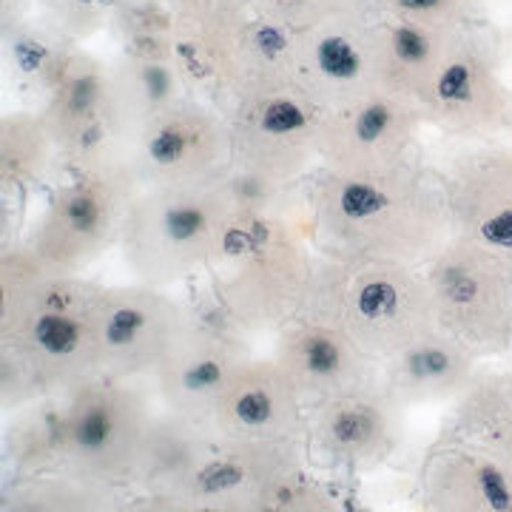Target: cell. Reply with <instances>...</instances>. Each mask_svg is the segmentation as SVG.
<instances>
[{
  "mask_svg": "<svg viewBox=\"0 0 512 512\" xmlns=\"http://www.w3.org/2000/svg\"><path fill=\"white\" fill-rule=\"evenodd\" d=\"M316 251L345 262L427 268L453 239L441 168L416 160L370 168H319L308 188Z\"/></svg>",
  "mask_w": 512,
  "mask_h": 512,
  "instance_id": "1",
  "label": "cell"
},
{
  "mask_svg": "<svg viewBox=\"0 0 512 512\" xmlns=\"http://www.w3.org/2000/svg\"><path fill=\"white\" fill-rule=\"evenodd\" d=\"M103 285L49 268L29 242H3L0 345L35 367L52 396L97 376V299Z\"/></svg>",
  "mask_w": 512,
  "mask_h": 512,
  "instance_id": "2",
  "label": "cell"
},
{
  "mask_svg": "<svg viewBox=\"0 0 512 512\" xmlns=\"http://www.w3.org/2000/svg\"><path fill=\"white\" fill-rule=\"evenodd\" d=\"M313 259L308 200L302 208H231L208 262V285L248 336L276 333L299 316Z\"/></svg>",
  "mask_w": 512,
  "mask_h": 512,
  "instance_id": "3",
  "label": "cell"
},
{
  "mask_svg": "<svg viewBox=\"0 0 512 512\" xmlns=\"http://www.w3.org/2000/svg\"><path fill=\"white\" fill-rule=\"evenodd\" d=\"M231 211L222 180L194 188H143L128 208L120 254L134 282L177 285L208 271Z\"/></svg>",
  "mask_w": 512,
  "mask_h": 512,
  "instance_id": "4",
  "label": "cell"
},
{
  "mask_svg": "<svg viewBox=\"0 0 512 512\" xmlns=\"http://www.w3.org/2000/svg\"><path fill=\"white\" fill-rule=\"evenodd\" d=\"M151 379L97 373L66 396V467L63 473L103 484L134 487L143 439L154 413Z\"/></svg>",
  "mask_w": 512,
  "mask_h": 512,
  "instance_id": "5",
  "label": "cell"
},
{
  "mask_svg": "<svg viewBox=\"0 0 512 512\" xmlns=\"http://www.w3.org/2000/svg\"><path fill=\"white\" fill-rule=\"evenodd\" d=\"M436 325L478 359L512 350V256L453 237L427 268Z\"/></svg>",
  "mask_w": 512,
  "mask_h": 512,
  "instance_id": "6",
  "label": "cell"
},
{
  "mask_svg": "<svg viewBox=\"0 0 512 512\" xmlns=\"http://www.w3.org/2000/svg\"><path fill=\"white\" fill-rule=\"evenodd\" d=\"M143 188L134 160L74 174L49 197L26 242L49 268L83 274L120 242L128 208Z\"/></svg>",
  "mask_w": 512,
  "mask_h": 512,
  "instance_id": "7",
  "label": "cell"
},
{
  "mask_svg": "<svg viewBox=\"0 0 512 512\" xmlns=\"http://www.w3.org/2000/svg\"><path fill=\"white\" fill-rule=\"evenodd\" d=\"M424 123L458 140H487L510 126L512 92L495 37L464 20L419 100Z\"/></svg>",
  "mask_w": 512,
  "mask_h": 512,
  "instance_id": "8",
  "label": "cell"
},
{
  "mask_svg": "<svg viewBox=\"0 0 512 512\" xmlns=\"http://www.w3.org/2000/svg\"><path fill=\"white\" fill-rule=\"evenodd\" d=\"M336 325L379 365L410 348L439 328L424 268L350 262Z\"/></svg>",
  "mask_w": 512,
  "mask_h": 512,
  "instance_id": "9",
  "label": "cell"
},
{
  "mask_svg": "<svg viewBox=\"0 0 512 512\" xmlns=\"http://www.w3.org/2000/svg\"><path fill=\"white\" fill-rule=\"evenodd\" d=\"M305 439H220L177 493L146 495L143 510L262 512L282 478L305 470Z\"/></svg>",
  "mask_w": 512,
  "mask_h": 512,
  "instance_id": "10",
  "label": "cell"
},
{
  "mask_svg": "<svg viewBox=\"0 0 512 512\" xmlns=\"http://www.w3.org/2000/svg\"><path fill=\"white\" fill-rule=\"evenodd\" d=\"M231 128V168L293 188L319 163L325 111L299 89H274L239 100L225 114Z\"/></svg>",
  "mask_w": 512,
  "mask_h": 512,
  "instance_id": "11",
  "label": "cell"
},
{
  "mask_svg": "<svg viewBox=\"0 0 512 512\" xmlns=\"http://www.w3.org/2000/svg\"><path fill=\"white\" fill-rule=\"evenodd\" d=\"M131 160L148 188L217 183L231 168L228 117L200 97L183 94L143 128Z\"/></svg>",
  "mask_w": 512,
  "mask_h": 512,
  "instance_id": "12",
  "label": "cell"
},
{
  "mask_svg": "<svg viewBox=\"0 0 512 512\" xmlns=\"http://www.w3.org/2000/svg\"><path fill=\"white\" fill-rule=\"evenodd\" d=\"M185 330V308L146 282L103 285L97 299V370L117 379H154Z\"/></svg>",
  "mask_w": 512,
  "mask_h": 512,
  "instance_id": "13",
  "label": "cell"
},
{
  "mask_svg": "<svg viewBox=\"0 0 512 512\" xmlns=\"http://www.w3.org/2000/svg\"><path fill=\"white\" fill-rule=\"evenodd\" d=\"M402 416L404 407L387 393L379 373L308 404V453L330 470H376L402 441Z\"/></svg>",
  "mask_w": 512,
  "mask_h": 512,
  "instance_id": "14",
  "label": "cell"
},
{
  "mask_svg": "<svg viewBox=\"0 0 512 512\" xmlns=\"http://www.w3.org/2000/svg\"><path fill=\"white\" fill-rule=\"evenodd\" d=\"M57 157L74 174L131 160V146L114 126L109 100V63L80 49L55 94L43 103Z\"/></svg>",
  "mask_w": 512,
  "mask_h": 512,
  "instance_id": "15",
  "label": "cell"
},
{
  "mask_svg": "<svg viewBox=\"0 0 512 512\" xmlns=\"http://www.w3.org/2000/svg\"><path fill=\"white\" fill-rule=\"evenodd\" d=\"M293 86L322 111L382 92V20H345L293 35Z\"/></svg>",
  "mask_w": 512,
  "mask_h": 512,
  "instance_id": "16",
  "label": "cell"
},
{
  "mask_svg": "<svg viewBox=\"0 0 512 512\" xmlns=\"http://www.w3.org/2000/svg\"><path fill=\"white\" fill-rule=\"evenodd\" d=\"M174 66L188 94L220 109L256 23L251 0H171Z\"/></svg>",
  "mask_w": 512,
  "mask_h": 512,
  "instance_id": "17",
  "label": "cell"
},
{
  "mask_svg": "<svg viewBox=\"0 0 512 512\" xmlns=\"http://www.w3.org/2000/svg\"><path fill=\"white\" fill-rule=\"evenodd\" d=\"M424 114L416 103L373 92L342 109L325 111L319 128V165L333 171H370L413 160Z\"/></svg>",
  "mask_w": 512,
  "mask_h": 512,
  "instance_id": "18",
  "label": "cell"
},
{
  "mask_svg": "<svg viewBox=\"0 0 512 512\" xmlns=\"http://www.w3.org/2000/svg\"><path fill=\"white\" fill-rule=\"evenodd\" d=\"M453 237L512 256V146L476 143L441 168Z\"/></svg>",
  "mask_w": 512,
  "mask_h": 512,
  "instance_id": "19",
  "label": "cell"
},
{
  "mask_svg": "<svg viewBox=\"0 0 512 512\" xmlns=\"http://www.w3.org/2000/svg\"><path fill=\"white\" fill-rule=\"evenodd\" d=\"M211 427L220 439H305L308 402L274 356H245L222 390Z\"/></svg>",
  "mask_w": 512,
  "mask_h": 512,
  "instance_id": "20",
  "label": "cell"
},
{
  "mask_svg": "<svg viewBox=\"0 0 512 512\" xmlns=\"http://www.w3.org/2000/svg\"><path fill=\"white\" fill-rule=\"evenodd\" d=\"M416 487L421 510L512 512V476L507 467L450 430L424 450Z\"/></svg>",
  "mask_w": 512,
  "mask_h": 512,
  "instance_id": "21",
  "label": "cell"
},
{
  "mask_svg": "<svg viewBox=\"0 0 512 512\" xmlns=\"http://www.w3.org/2000/svg\"><path fill=\"white\" fill-rule=\"evenodd\" d=\"M245 356H251L245 339H228L211 330L194 328L185 319L180 342L151 379L157 399L168 410L211 424L222 390Z\"/></svg>",
  "mask_w": 512,
  "mask_h": 512,
  "instance_id": "22",
  "label": "cell"
},
{
  "mask_svg": "<svg viewBox=\"0 0 512 512\" xmlns=\"http://www.w3.org/2000/svg\"><path fill=\"white\" fill-rule=\"evenodd\" d=\"M271 356L285 367L308 404L353 384L370 382L382 370V365L370 359L339 325L302 319H293L276 330Z\"/></svg>",
  "mask_w": 512,
  "mask_h": 512,
  "instance_id": "23",
  "label": "cell"
},
{
  "mask_svg": "<svg viewBox=\"0 0 512 512\" xmlns=\"http://www.w3.org/2000/svg\"><path fill=\"white\" fill-rule=\"evenodd\" d=\"M478 365L481 359L464 342L436 328L410 348L384 359L379 373L387 393L410 410L421 404L456 402L461 390L473 382Z\"/></svg>",
  "mask_w": 512,
  "mask_h": 512,
  "instance_id": "24",
  "label": "cell"
},
{
  "mask_svg": "<svg viewBox=\"0 0 512 512\" xmlns=\"http://www.w3.org/2000/svg\"><path fill=\"white\" fill-rule=\"evenodd\" d=\"M217 441L220 436L211 424L188 419L168 407L157 410L143 439L134 487L146 495L177 493L200 470Z\"/></svg>",
  "mask_w": 512,
  "mask_h": 512,
  "instance_id": "25",
  "label": "cell"
},
{
  "mask_svg": "<svg viewBox=\"0 0 512 512\" xmlns=\"http://www.w3.org/2000/svg\"><path fill=\"white\" fill-rule=\"evenodd\" d=\"M0 37H3L6 72L12 83L23 97L37 103V109H43V103L55 94L63 74L69 72L72 60L83 49V43L60 32L40 12H32L29 18L0 29Z\"/></svg>",
  "mask_w": 512,
  "mask_h": 512,
  "instance_id": "26",
  "label": "cell"
},
{
  "mask_svg": "<svg viewBox=\"0 0 512 512\" xmlns=\"http://www.w3.org/2000/svg\"><path fill=\"white\" fill-rule=\"evenodd\" d=\"M183 94H188V89L174 60L120 55L109 63L111 117L131 151L143 128Z\"/></svg>",
  "mask_w": 512,
  "mask_h": 512,
  "instance_id": "27",
  "label": "cell"
},
{
  "mask_svg": "<svg viewBox=\"0 0 512 512\" xmlns=\"http://www.w3.org/2000/svg\"><path fill=\"white\" fill-rule=\"evenodd\" d=\"M450 433L487 450L512 476V365H478L453 402Z\"/></svg>",
  "mask_w": 512,
  "mask_h": 512,
  "instance_id": "28",
  "label": "cell"
},
{
  "mask_svg": "<svg viewBox=\"0 0 512 512\" xmlns=\"http://www.w3.org/2000/svg\"><path fill=\"white\" fill-rule=\"evenodd\" d=\"M458 26L382 20V92L419 106Z\"/></svg>",
  "mask_w": 512,
  "mask_h": 512,
  "instance_id": "29",
  "label": "cell"
},
{
  "mask_svg": "<svg viewBox=\"0 0 512 512\" xmlns=\"http://www.w3.org/2000/svg\"><path fill=\"white\" fill-rule=\"evenodd\" d=\"M9 476H43L66 467V396H43L9 413L3 424Z\"/></svg>",
  "mask_w": 512,
  "mask_h": 512,
  "instance_id": "30",
  "label": "cell"
},
{
  "mask_svg": "<svg viewBox=\"0 0 512 512\" xmlns=\"http://www.w3.org/2000/svg\"><path fill=\"white\" fill-rule=\"evenodd\" d=\"M57 146L40 109H12L0 117V188L3 197H23L46 183Z\"/></svg>",
  "mask_w": 512,
  "mask_h": 512,
  "instance_id": "31",
  "label": "cell"
},
{
  "mask_svg": "<svg viewBox=\"0 0 512 512\" xmlns=\"http://www.w3.org/2000/svg\"><path fill=\"white\" fill-rule=\"evenodd\" d=\"M120 490L69 473L9 476L0 493L3 512H106L117 510Z\"/></svg>",
  "mask_w": 512,
  "mask_h": 512,
  "instance_id": "32",
  "label": "cell"
},
{
  "mask_svg": "<svg viewBox=\"0 0 512 512\" xmlns=\"http://www.w3.org/2000/svg\"><path fill=\"white\" fill-rule=\"evenodd\" d=\"M109 32L120 43V55L174 60L171 0H117Z\"/></svg>",
  "mask_w": 512,
  "mask_h": 512,
  "instance_id": "33",
  "label": "cell"
},
{
  "mask_svg": "<svg viewBox=\"0 0 512 512\" xmlns=\"http://www.w3.org/2000/svg\"><path fill=\"white\" fill-rule=\"evenodd\" d=\"M256 15L282 26L291 35H305L345 20H382L376 0H251Z\"/></svg>",
  "mask_w": 512,
  "mask_h": 512,
  "instance_id": "34",
  "label": "cell"
},
{
  "mask_svg": "<svg viewBox=\"0 0 512 512\" xmlns=\"http://www.w3.org/2000/svg\"><path fill=\"white\" fill-rule=\"evenodd\" d=\"M117 0H35V12L52 20L60 32L86 43L109 29Z\"/></svg>",
  "mask_w": 512,
  "mask_h": 512,
  "instance_id": "35",
  "label": "cell"
},
{
  "mask_svg": "<svg viewBox=\"0 0 512 512\" xmlns=\"http://www.w3.org/2000/svg\"><path fill=\"white\" fill-rule=\"evenodd\" d=\"M336 507V495L322 481L308 476V470H296L271 490L262 512H330Z\"/></svg>",
  "mask_w": 512,
  "mask_h": 512,
  "instance_id": "36",
  "label": "cell"
},
{
  "mask_svg": "<svg viewBox=\"0 0 512 512\" xmlns=\"http://www.w3.org/2000/svg\"><path fill=\"white\" fill-rule=\"evenodd\" d=\"M43 396H52V393L46 390L35 367L29 365L20 353L0 345V407H3V413L9 416Z\"/></svg>",
  "mask_w": 512,
  "mask_h": 512,
  "instance_id": "37",
  "label": "cell"
},
{
  "mask_svg": "<svg viewBox=\"0 0 512 512\" xmlns=\"http://www.w3.org/2000/svg\"><path fill=\"white\" fill-rule=\"evenodd\" d=\"M382 20L427 23V26H458L470 20L476 0H376Z\"/></svg>",
  "mask_w": 512,
  "mask_h": 512,
  "instance_id": "38",
  "label": "cell"
},
{
  "mask_svg": "<svg viewBox=\"0 0 512 512\" xmlns=\"http://www.w3.org/2000/svg\"><path fill=\"white\" fill-rule=\"evenodd\" d=\"M35 12V0H0V29L29 18Z\"/></svg>",
  "mask_w": 512,
  "mask_h": 512,
  "instance_id": "39",
  "label": "cell"
}]
</instances>
